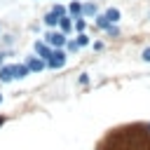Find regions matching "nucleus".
Segmentation results:
<instances>
[{"mask_svg": "<svg viewBox=\"0 0 150 150\" xmlns=\"http://www.w3.org/2000/svg\"><path fill=\"white\" fill-rule=\"evenodd\" d=\"M52 49H63L66 47V42H68V35L66 33H61L59 28H52V30H47L45 33V38H42Z\"/></svg>", "mask_w": 150, "mask_h": 150, "instance_id": "f257e3e1", "label": "nucleus"}, {"mask_svg": "<svg viewBox=\"0 0 150 150\" xmlns=\"http://www.w3.org/2000/svg\"><path fill=\"white\" fill-rule=\"evenodd\" d=\"M66 63H68V52H66V49H54L52 56L47 59V68H49V70H59V68H63Z\"/></svg>", "mask_w": 150, "mask_h": 150, "instance_id": "f03ea898", "label": "nucleus"}, {"mask_svg": "<svg viewBox=\"0 0 150 150\" xmlns=\"http://www.w3.org/2000/svg\"><path fill=\"white\" fill-rule=\"evenodd\" d=\"M23 63L28 66V70H30V73H42V70L47 68V61H42L38 54H30V56H26V59H23Z\"/></svg>", "mask_w": 150, "mask_h": 150, "instance_id": "7ed1b4c3", "label": "nucleus"}, {"mask_svg": "<svg viewBox=\"0 0 150 150\" xmlns=\"http://www.w3.org/2000/svg\"><path fill=\"white\" fill-rule=\"evenodd\" d=\"M33 52H35V54H38L42 61H47V59L52 56V52H54V49H52V47H49L45 40H35V42H33Z\"/></svg>", "mask_w": 150, "mask_h": 150, "instance_id": "20e7f679", "label": "nucleus"}, {"mask_svg": "<svg viewBox=\"0 0 150 150\" xmlns=\"http://www.w3.org/2000/svg\"><path fill=\"white\" fill-rule=\"evenodd\" d=\"M14 82V63H2L0 66V84Z\"/></svg>", "mask_w": 150, "mask_h": 150, "instance_id": "39448f33", "label": "nucleus"}, {"mask_svg": "<svg viewBox=\"0 0 150 150\" xmlns=\"http://www.w3.org/2000/svg\"><path fill=\"white\" fill-rule=\"evenodd\" d=\"M59 30H61V33H66V35H70V33L75 30V19H73L70 14L61 16V19H59Z\"/></svg>", "mask_w": 150, "mask_h": 150, "instance_id": "423d86ee", "label": "nucleus"}, {"mask_svg": "<svg viewBox=\"0 0 150 150\" xmlns=\"http://www.w3.org/2000/svg\"><path fill=\"white\" fill-rule=\"evenodd\" d=\"M98 14V5L96 2H82V16L84 19H94Z\"/></svg>", "mask_w": 150, "mask_h": 150, "instance_id": "0eeeda50", "label": "nucleus"}, {"mask_svg": "<svg viewBox=\"0 0 150 150\" xmlns=\"http://www.w3.org/2000/svg\"><path fill=\"white\" fill-rule=\"evenodd\" d=\"M30 75V70H28V66L21 61V63H14V80H26Z\"/></svg>", "mask_w": 150, "mask_h": 150, "instance_id": "6e6552de", "label": "nucleus"}, {"mask_svg": "<svg viewBox=\"0 0 150 150\" xmlns=\"http://www.w3.org/2000/svg\"><path fill=\"white\" fill-rule=\"evenodd\" d=\"M59 19H61V16H56L54 12H47V14L42 16V23H45V26L52 30V28H59Z\"/></svg>", "mask_w": 150, "mask_h": 150, "instance_id": "1a4fd4ad", "label": "nucleus"}, {"mask_svg": "<svg viewBox=\"0 0 150 150\" xmlns=\"http://www.w3.org/2000/svg\"><path fill=\"white\" fill-rule=\"evenodd\" d=\"M68 14H70L73 19L82 16V2H80V0H70V2H68Z\"/></svg>", "mask_w": 150, "mask_h": 150, "instance_id": "9d476101", "label": "nucleus"}, {"mask_svg": "<svg viewBox=\"0 0 150 150\" xmlns=\"http://www.w3.org/2000/svg\"><path fill=\"white\" fill-rule=\"evenodd\" d=\"M103 14H105V19H108L110 23H117V21L122 19V12H120L117 7H108V9L103 12Z\"/></svg>", "mask_w": 150, "mask_h": 150, "instance_id": "9b49d317", "label": "nucleus"}, {"mask_svg": "<svg viewBox=\"0 0 150 150\" xmlns=\"http://www.w3.org/2000/svg\"><path fill=\"white\" fill-rule=\"evenodd\" d=\"M94 26H96L98 30H105V28L110 26V21L105 19V14H96V16H94Z\"/></svg>", "mask_w": 150, "mask_h": 150, "instance_id": "f8f14e48", "label": "nucleus"}, {"mask_svg": "<svg viewBox=\"0 0 150 150\" xmlns=\"http://www.w3.org/2000/svg\"><path fill=\"white\" fill-rule=\"evenodd\" d=\"M63 49H66L68 54H77L82 47L77 45V40H75V38H68V42H66V47H63Z\"/></svg>", "mask_w": 150, "mask_h": 150, "instance_id": "ddd939ff", "label": "nucleus"}, {"mask_svg": "<svg viewBox=\"0 0 150 150\" xmlns=\"http://www.w3.org/2000/svg\"><path fill=\"white\" fill-rule=\"evenodd\" d=\"M49 12H54L56 16H66V14H68V5H61V2H54Z\"/></svg>", "mask_w": 150, "mask_h": 150, "instance_id": "4468645a", "label": "nucleus"}, {"mask_svg": "<svg viewBox=\"0 0 150 150\" xmlns=\"http://www.w3.org/2000/svg\"><path fill=\"white\" fill-rule=\"evenodd\" d=\"M75 33H87V19L84 16H77L75 19Z\"/></svg>", "mask_w": 150, "mask_h": 150, "instance_id": "2eb2a0df", "label": "nucleus"}, {"mask_svg": "<svg viewBox=\"0 0 150 150\" xmlns=\"http://www.w3.org/2000/svg\"><path fill=\"white\" fill-rule=\"evenodd\" d=\"M75 40H77V45H80V47H89V45H91V38H89L87 33H77V35H75Z\"/></svg>", "mask_w": 150, "mask_h": 150, "instance_id": "dca6fc26", "label": "nucleus"}, {"mask_svg": "<svg viewBox=\"0 0 150 150\" xmlns=\"http://www.w3.org/2000/svg\"><path fill=\"white\" fill-rule=\"evenodd\" d=\"M105 35H108V38H117V35H120V28H117V23H110V26L105 28Z\"/></svg>", "mask_w": 150, "mask_h": 150, "instance_id": "f3484780", "label": "nucleus"}, {"mask_svg": "<svg viewBox=\"0 0 150 150\" xmlns=\"http://www.w3.org/2000/svg\"><path fill=\"white\" fill-rule=\"evenodd\" d=\"M77 84H82V87H87V84H89V75H87V73H82V75L77 77Z\"/></svg>", "mask_w": 150, "mask_h": 150, "instance_id": "a211bd4d", "label": "nucleus"}, {"mask_svg": "<svg viewBox=\"0 0 150 150\" xmlns=\"http://www.w3.org/2000/svg\"><path fill=\"white\" fill-rule=\"evenodd\" d=\"M141 59H143L145 63H150V47H145V49L141 52Z\"/></svg>", "mask_w": 150, "mask_h": 150, "instance_id": "6ab92c4d", "label": "nucleus"}, {"mask_svg": "<svg viewBox=\"0 0 150 150\" xmlns=\"http://www.w3.org/2000/svg\"><path fill=\"white\" fill-rule=\"evenodd\" d=\"M7 56H12V52H5V49H2V52H0V66L7 63Z\"/></svg>", "mask_w": 150, "mask_h": 150, "instance_id": "aec40b11", "label": "nucleus"}, {"mask_svg": "<svg viewBox=\"0 0 150 150\" xmlns=\"http://www.w3.org/2000/svg\"><path fill=\"white\" fill-rule=\"evenodd\" d=\"M91 47H94V52H101V49H103L105 45H103L101 40H96V42H91Z\"/></svg>", "mask_w": 150, "mask_h": 150, "instance_id": "412c9836", "label": "nucleus"}, {"mask_svg": "<svg viewBox=\"0 0 150 150\" xmlns=\"http://www.w3.org/2000/svg\"><path fill=\"white\" fill-rule=\"evenodd\" d=\"M2 42L5 45H12V35H2Z\"/></svg>", "mask_w": 150, "mask_h": 150, "instance_id": "4be33fe9", "label": "nucleus"}, {"mask_svg": "<svg viewBox=\"0 0 150 150\" xmlns=\"http://www.w3.org/2000/svg\"><path fill=\"white\" fill-rule=\"evenodd\" d=\"M5 122H7V117H5V115H0V127H2Z\"/></svg>", "mask_w": 150, "mask_h": 150, "instance_id": "5701e85b", "label": "nucleus"}, {"mask_svg": "<svg viewBox=\"0 0 150 150\" xmlns=\"http://www.w3.org/2000/svg\"><path fill=\"white\" fill-rule=\"evenodd\" d=\"M2 101H5V96H2V94H0V105H2Z\"/></svg>", "mask_w": 150, "mask_h": 150, "instance_id": "b1692460", "label": "nucleus"}, {"mask_svg": "<svg viewBox=\"0 0 150 150\" xmlns=\"http://www.w3.org/2000/svg\"><path fill=\"white\" fill-rule=\"evenodd\" d=\"M148 129H150V122H148Z\"/></svg>", "mask_w": 150, "mask_h": 150, "instance_id": "393cba45", "label": "nucleus"}, {"mask_svg": "<svg viewBox=\"0 0 150 150\" xmlns=\"http://www.w3.org/2000/svg\"><path fill=\"white\" fill-rule=\"evenodd\" d=\"M148 16H150V14H148Z\"/></svg>", "mask_w": 150, "mask_h": 150, "instance_id": "a878e982", "label": "nucleus"}]
</instances>
